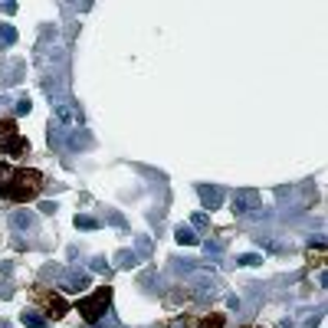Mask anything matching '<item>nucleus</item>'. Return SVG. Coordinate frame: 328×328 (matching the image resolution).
Here are the masks:
<instances>
[{
    "label": "nucleus",
    "instance_id": "nucleus-28",
    "mask_svg": "<svg viewBox=\"0 0 328 328\" xmlns=\"http://www.w3.org/2000/svg\"><path fill=\"white\" fill-rule=\"evenodd\" d=\"M40 210H43V213H56V204H53V200H43V204H40Z\"/></svg>",
    "mask_w": 328,
    "mask_h": 328
},
{
    "label": "nucleus",
    "instance_id": "nucleus-4",
    "mask_svg": "<svg viewBox=\"0 0 328 328\" xmlns=\"http://www.w3.org/2000/svg\"><path fill=\"white\" fill-rule=\"evenodd\" d=\"M23 69H26V66H23L20 59H3V63H0V86L7 89V86L23 82V76H26Z\"/></svg>",
    "mask_w": 328,
    "mask_h": 328
},
{
    "label": "nucleus",
    "instance_id": "nucleus-18",
    "mask_svg": "<svg viewBox=\"0 0 328 328\" xmlns=\"http://www.w3.org/2000/svg\"><path fill=\"white\" fill-rule=\"evenodd\" d=\"M194 328H223V318L213 315V318H207V322H194Z\"/></svg>",
    "mask_w": 328,
    "mask_h": 328
},
{
    "label": "nucleus",
    "instance_id": "nucleus-24",
    "mask_svg": "<svg viewBox=\"0 0 328 328\" xmlns=\"http://www.w3.org/2000/svg\"><path fill=\"white\" fill-rule=\"evenodd\" d=\"M190 223H194V227H204V230H207V213H194V217H190Z\"/></svg>",
    "mask_w": 328,
    "mask_h": 328
},
{
    "label": "nucleus",
    "instance_id": "nucleus-1",
    "mask_svg": "<svg viewBox=\"0 0 328 328\" xmlns=\"http://www.w3.org/2000/svg\"><path fill=\"white\" fill-rule=\"evenodd\" d=\"M40 187H43V174L40 171H13L10 184L3 187L0 194L7 197V200H13V204H23V200L40 194Z\"/></svg>",
    "mask_w": 328,
    "mask_h": 328
},
{
    "label": "nucleus",
    "instance_id": "nucleus-27",
    "mask_svg": "<svg viewBox=\"0 0 328 328\" xmlns=\"http://www.w3.org/2000/svg\"><path fill=\"white\" fill-rule=\"evenodd\" d=\"M10 295H13V285L3 282V285H0V299H10Z\"/></svg>",
    "mask_w": 328,
    "mask_h": 328
},
{
    "label": "nucleus",
    "instance_id": "nucleus-19",
    "mask_svg": "<svg viewBox=\"0 0 328 328\" xmlns=\"http://www.w3.org/2000/svg\"><path fill=\"white\" fill-rule=\"evenodd\" d=\"M105 217H109V223H115V227H121V230H128V220L121 217V213H115V210H109Z\"/></svg>",
    "mask_w": 328,
    "mask_h": 328
},
{
    "label": "nucleus",
    "instance_id": "nucleus-11",
    "mask_svg": "<svg viewBox=\"0 0 328 328\" xmlns=\"http://www.w3.org/2000/svg\"><path fill=\"white\" fill-rule=\"evenodd\" d=\"M174 240L181 243V246H194V243H197V233L190 227H177L174 230Z\"/></svg>",
    "mask_w": 328,
    "mask_h": 328
},
{
    "label": "nucleus",
    "instance_id": "nucleus-29",
    "mask_svg": "<svg viewBox=\"0 0 328 328\" xmlns=\"http://www.w3.org/2000/svg\"><path fill=\"white\" fill-rule=\"evenodd\" d=\"M0 10H3V13H17V3H13V0H7V3H0Z\"/></svg>",
    "mask_w": 328,
    "mask_h": 328
},
{
    "label": "nucleus",
    "instance_id": "nucleus-3",
    "mask_svg": "<svg viewBox=\"0 0 328 328\" xmlns=\"http://www.w3.org/2000/svg\"><path fill=\"white\" fill-rule=\"evenodd\" d=\"M0 151L13 154V158L26 154V141L17 135V125H13L10 118H0Z\"/></svg>",
    "mask_w": 328,
    "mask_h": 328
},
{
    "label": "nucleus",
    "instance_id": "nucleus-10",
    "mask_svg": "<svg viewBox=\"0 0 328 328\" xmlns=\"http://www.w3.org/2000/svg\"><path fill=\"white\" fill-rule=\"evenodd\" d=\"M10 223L20 230V233H30V230H33V213H26V210H17V213L10 217Z\"/></svg>",
    "mask_w": 328,
    "mask_h": 328
},
{
    "label": "nucleus",
    "instance_id": "nucleus-25",
    "mask_svg": "<svg viewBox=\"0 0 328 328\" xmlns=\"http://www.w3.org/2000/svg\"><path fill=\"white\" fill-rule=\"evenodd\" d=\"M13 112H17V115H26V112H30V102H26V98H23V102H17V105H13Z\"/></svg>",
    "mask_w": 328,
    "mask_h": 328
},
{
    "label": "nucleus",
    "instance_id": "nucleus-6",
    "mask_svg": "<svg viewBox=\"0 0 328 328\" xmlns=\"http://www.w3.org/2000/svg\"><path fill=\"white\" fill-rule=\"evenodd\" d=\"M59 285H63V292H72V295L86 292L89 289V276L86 273H63V282Z\"/></svg>",
    "mask_w": 328,
    "mask_h": 328
},
{
    "label": "nucleus",
    "instance_id": "nucleus-16",
    "mask_svg": "<svg viewBox=\"0 0 328 328\" xmlns=\"http://www.w3.org/2000/svg\"><path fill=\"white\" fill-rule=\"evenodd\" d=\"M76 227H79V230H98V220L82 213V217H76Z\"/></svg>",
    "mask_w": 328,
    "mask_h": 328
},
{
    "label": "nucleus",
    "instance_id": "nucleus-12",
    "mask_svg": "<svg viewBox=\"0 0 328 328\" xmlns=\"http://www.w3.org/2000/svg\"><path fill=\"white\" fill-rule=\"evenodd\" d=\"M46 322H49V318L40 315V312H23V325L26 328H46Z\"/></svg>",
    "mask_w": 328,
    "mask_h": 328
},
{
    "label": "nucleus",
    "instance_id": "nucleus-21",
    "mask_svg": "<svg viewBox=\"0 0 328 328\" xmlns=\"http://www.w3.org/2000/svg\"><path fill=\"white\" fill-rule=\"evenodd\" d=\"M204 253H207L210 259H217V256H220V243L217 240H207V243H204Z\"/></svg>",
    "mask_w": 328,
    "mask_h": 328
},
{
    "label": "nucleus",
    "instance_id": "nucleus-15",
    "mask_svg": "<svg viewBox=\"0 0 328 328\" xmlns=\"http://www.w3.org/2000/svg\"><path fill=\"white\" fill-rule=\"evenodd\" d=\"M66 315V302L59 295H49V318H63Z\"/></svg>",
    "mask_w": 328,
    "mask_h": 328
},
{
    "label": "nucleus",
    "instance_id": "nucleus-2",
    "mask_svg": "<svg viewBox=\"0 0 328 328\" xmlns=\"http://www.w3.org/2000/svg\"><path fill=\"white\" fill-rule=\"evenodd\" d=\"M109 302H112V289L102 285L98 292H92L89 299L79 302V315L86 318V322H92V325H98V322H105V315H109Z\"/></svg>",
    "mask_w": 328,
    "mask_h": 328
},
{
    "label": "nucleus",
    "instance_id": "nucleus-14",
    "mask_svg": "<svg viewBox=\"0 0 328 328\" xmlns=\"http://www.w3.org/2000/svg\"><path fill=\"white\" fill-rule=\"evenodd\" d=\"M115 266H121V269H131V266H138V256H135V250H121L118 259H115Z\"/></svg>",
    "mask_w": 328,
    "mask_h": 328
},
{
    "label": "nucleus",
    "instance_id": "nucleus-9",
    "mask_svg": "<svg viewBox=\"0 0 328 328\" xmlns=\"http://www.w3.org/2000/svg\"><path fill=\"white\" fill-rule=\"evenodd\" d=\"M63 128H59V125H56V121H49V125H46V141H49V148H53V151H63Z\"/></svg>",
    "mask_w": 328,
    "mask_h": 328
},
{
    "label": "nucleus",
    "instance_id": "nucleus-8",
    "mask_svg": "<svg viewBox=\"0 0 328 328\" xmlns=\"http://www.w3.org/2000/svg\"><path fill=\"white\" fill-rule=\"evenodd\" d=\"M89 144H92V135H89L86 128H69L66 131V148H72V151H79V148H89Z\"/></svg>",
    "mask_w": 328,
    "mask_h": 328
},
{
    "label": "nucleus",
    "instance_id": "nucleus-5",
    "mask_svg": "<svg viewBox=\"0 0 328 328\" xmlns=\"http://www.w3.org/2000/svg\"><path fill=\"white\" fill-rule=\"evenodd\" d=\"M233 207L240 210V213H253V210H259V194L250 190V187H246V190H236V194H233Z\"/></svg>",
    "mask_w": 328,
    "mask_h": 328
},
{
    "label": "nucleus",
    "instance_id": "nucleus-20",
    "mask_svg": "<svg viewBox=\"0 0 328 328\" xmlns=\"http://www.w3.org/2000/svg\"><path fill=\"white\" fill-rule=\"evenodd\" d=\"M262 256L259 253H246V256H240V266H259Z\"/></svg>",
    "mask_w": 328,
    "mask_h": 328
},
{
    "label": "nucleus",
    "instance_id": "nucleus-7",
    "mask_svg": "<svg viewBox=\"0 0 328 328\" xmlns=\"http://www.w3.org/2000/svg\"><path fill=\"white\" fill-rule=\"evenodd\" d=\"M197 194H200V200H204V207H207V210H217L220 204H223V190H220V187L197 184Z\"/></svg>",
    "mask_w": 328,
    "mask_h": 328
},
{
    "label": "nucleus",
    "instance_id": "nucleus-26",
    "mask_svg": "<svg viewBox=\"0 0 328 328\" xmlns=\"http://www.w3.org/2000/svg\"><path fill=\"white\" fill-rule=\"evenodd\" d=\"M59 276V266H46L43 269V279H56Z\"/></svg>",
    "mask_w": 328,
    "mask_h": 328
},
{
    "label": "nucleus",
    "instance_id": "nucleus-17",
    "mask_svg": "<svg viewBox=\"0 0 328 328\" xmlns=\"http://www.w3.org/2000/svg\"><path fill=\"white\" fill-rule=\"evenodd\" d=\"M148 253H151V240H148V236H141V240H138V253H135V256H138V262L148 259Z\"/></svg>",
    "mask_w": 328,
    "mask_h": 328
},
{
    "label": "nucleus",
    "instance_id": "nucleus-13",
    "mask_svg": "<svg viewBox=\"0 0 328 328\" xmlns=\"http://www.w3.org/2000/svg\"><path fill=\"white\" fill-rule=\"evenodd\" d=\"M17 43V30H13L10 23H0V49L3 46H13Z\"/></svg>",
    "mask_w": 328,
    "mask_h": 328
},
{
    "label": "nucleus",
    "instance_id": "nucleus-22",
    "mask_svg": "<svg viewBox=\"0 0 328 328\" xmlns=\"http://www.w3.org/2000/svg\"><path fill=\"white\" fill-rule=\"evenodd\" d=\"M10 177H13V171L7 167V164H0V190H3V187L10 184Z\"/></svg>",
    "mask_w": 328,
    "mask_h": 328
},
{
    "label": "nucleus",
    "instance_id": "nucleus-23",
    "mask_svg": "<svg viewBox=\"0 0 328 328\" xmlns=\"http://www.w3.org/2000/svg\"><path fill=\"white\" fill-rule=\"evenodd\" d=\"M92 269H95V273H109V262L102 259V256H95V259H92Z\"/></svg>",
    "mask_w": 328,
    "mask_h": 328
}]
</instances>
